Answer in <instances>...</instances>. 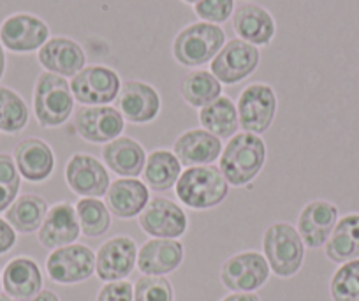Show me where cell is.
<instances>
[{
  "instance_id": "836d02e7",
  "label": "cell",
  "mask_w": 359,
  "mask_h": 301,
  "mask_svg": "<svg viewBox=\"0 0 359 301\" xmlns=\"http://www.w3.org/2000/svg\"><path fill=\"white\" fill-rule=\"evenodd\" d=\"M333 301H359V259L344 262L330 283Z\"/></svg>"
},
{
  "instance_id": "4fadbf2b",
  "label": "cell",
  "mask_w": 359,
  "mask_h": 301,
  "mask_svg": "<svg viewBox=\"0 0 359 301\" xmlns=\"http://www.w3.org/2000/svg\"><path fill=\"white\" fill-rule=\"evenodd\" d=\"M140 226L150 236L175 240L187 231V215L175 201L154 197L140 213Z\"/></svg>"
},
{
  "instance_id": "30bf717a",
  "label": "cell",
  "mask_w": 359,
  "mask_h": 301,
  "mask_svg": "<svg viewBox=\"0 0 359 301\" xmlns=\"http://www.w3.org/2000/svg\"><path fill=\"white\" fill-rule=\"evenodd\" d=\"M50 39V29L37 16L16 13L8 16L0 25V43L15 53H30L41 50Z\"/></svg>"
},
{
  "instance_id": "603a6c76",
  "label": "cell",
  "mask_w": 359,
  "mask_h": 301,
  "mask_svg": "<svg viewBox=\"0 0 359 301\" xmlns=\"http://www.w3.org/2000/svg\"><path fill=\"white\" fill-rule=\"evenodd\" d=\"M233 30L245 43L254 46H266L273 41L277 25L273 16L264 8L255 4H243L233 13Z\"/></svg>"
},
{
  "instance_id": "83f0119b",
  "label": "cell",
  "mask_w": 359,
  "mask_h": 301,
  "mask_svg": "<svg viewBox=\"0 0 359 301\" xmlns=\"http://www.w3.org/2000/svg\"><path fill=\"white\" fill-rule=\"evenodd\" d=\"M199 122L205 127V131L212 133L219 140L233 138L240 129L236 105L227 95H220L219 99L201 108Z\"/></svg>"
},
{
  "instance_id": "f6af8a7d",
  "label": "cell",
  "mask_w": 359,
  "mask_h": 301,
  "mask_svg": "<svg viewBox=\"0 0 359 301\" xmlns=\"http://www.w3.org/2000/svg\"><path fill=\"white\" fill-rule=\"evenodd\" d=\"M0 287H2V279H0Z\"/></svg>"
},
{
  "instance_id": "f35d334b",
  "label": "cell",
  "mask_w": 359,
  "mask_h": 301,
  "mask_svg": "<svg viewBox=\"0 0 359 301\" xmlns=\"http://www.w3.org/2000/svg\"><path fill=\"white\" fill-rule=\"evenodd\" d=\"M16 243V231L8 220L0 219V255L11 250Z\"/></svg>"
},
{
  "instance_id": "2e32d148",
  "label": "cell",
  "mask_w": 359,
  "mask_h": 301,
  "mask_svg": "<svg viewBox=\"0 0 359 301\" xmlns=\"http://www.w3.org/2000/svg\"><path fill=\"white\" fill-rule=\"evenodd\" d=\"M137 261V248L133 238L115 236L101 245L95 255V272L104 282L123 280L133 273Z\"/></svg>"
},
{
  "instance_id": "3957f363",
  "label": "cell",
  "mask_w": 359,
  "mask_h": 301,
  "mask_svg": "<svg viewBox=\"0 0 359 301\" xmlns=\"http://www.w3.org/2000/svg\"><path fill=\"white\" fill-rule=\"evenodd\" d=\"M226 44V32L219 25L206 22L191 23L176 34L172 57L185 67H199L217 57Z\"/></svg>"
},
{
  "instance_id": "ffe728a7",
  "label": "cell",
  "mask_w": 359,
  "mask_h": 301,
  "mask_svg": "<svg viewBox=\"0 0 359 301\" xmlns=\"http://www.w3.org/2000/svg\"><path fill=\"white\" fill-rule=\"evenodd\" d=\"M39 64L58 76H76L86 64L85 50L69 37H51L39 50Z\"/></svg>"
},
{
  "instance_id": "9c48e42d",
  "label": "cell",
  "mask_w": 359,
  "mask_h": 301,
  "mask_svg": "<svg viewBox=\"0 0 359 301\" xmlns=\"http://www.w3.org/2000/svg\"><path fill=\"white\" fill-rule=\"evenodd\" d=\"M46 269L50 279L57 283L85 282L95 272V254L86 245H65L51 252Z\"/></svg>"
},
{
  "instance_id": "ba28073f",
  "label": "cell",
  "mask_w": 359,
  "mask_h": 301,
  "mask_svg": "<svg viewBox=\"0 0 359 301\" xmlns=\"http://www.w3.org/2000/svg\"><path fill=\"white\" fill-rule=\"evenodd\" d=\"M259 58H261V53L257 46L241 39H231L217 53L210 69L220 83L236 85L247 79L257 69Z\"/></svg>"
},
{
  "instance_id": "ab89813d",
  "label": "cell",
  "mask_w": 359,
  "mask_h": 301,
  "mask_svg": "<svg viewBox=\"0 0 359 301\" xmlns=\"http://www.w3.org/2000/svg\"><path fill=\"white\" fill-rule=\"evenodd\" d=\"M222 301H261L257 294L254 293H234L229 294L227 297H224Z\"/></svg>"
},
{
  "instance_id": "7bdbcfd3",
  "label": "cell",
  "mask_w": 359,
  "mask_h": 301,
  "mask_svg": "<svg viewBox=\"0 0 359 301\" xmlns=\"http://www.w3.org/2000/svg\"><path fill=\"white\" fill-rule=\"evenodd\" d=\"M0 301H18V300H15V297H11L8 294V296H0Z\"/></svg>"
},
{
  "instance_id": "e0dca14e",
  "label": "cell",
  "mask_w": 359,
  "mask_h": 301,
  "mask_svg": "<svg viewBox=\"0 0 359 301\" xmlns=\"http://www.w3.org/2000/svg\"><path fill=\"white\" fill-rule=\"evenodd\" d=\"M338 222V208L324 199H316L303 206L298 217V233L303 243L310 248L326 245Z\"/></svg>"
},
{
  "instance_id": "484cf974",
  "label": "cell",
  "mask_w": 359,
  "mask_h": 301,
  "mask_svg": "<svg viewBox=\"0 0 359 301\" xmlns=\"http://www.w3.org/2000/svg\"><path fill=\"white\" fill-rule=\"evenodd\" d=\"M6 293L18 301L32 300L41 293L43 275L36 261L29 257H16L8 262L2 275Z\"/></svg>"
},
{
  "instance_id": "44dd1931",
  "label": "cell",
  "mask_w": 359,
  "mask_h": 301,
  "mask_svg": "<svg viewBox=\"0 0 359 301\" xmlns=\"http://www.w3.org/2000/svg\"><path fill=\"white\" fill-rule=\"evenodd\" d=\"M79 227L76 208L71 203H57L48 210L39 227V241L46 248H60L78 240Z\"/></svg>"
},
{
  "instance_id": "5b68a950",
  "label": "cell",
  "mask_w": 359,
  "mask_h": 301,
  "mask_svg": "<svg viewBox=\"0 0 359 301\" xmlns=\"http://www.w3.org/2000/svg\"><path fill=\"white\" fill-rule=\"evenodd\" d=\"M264 257L269 269L275 275L287 276L296 275L303 265L305 257V243L299 236L298 229L287 222H275L266 229L262 238Z\"/></svg>"
},
{
  "instance_id": "1f68e13d",
  "label": "cell",
  "mask_w": 359,
  "mask_h": 301,
  "mask_svg": "<svg viewBox=\"0 0 359 301\" xmlns=\"http://www.w3.org/2000/svg\"><path fill=\"white\" fill-rule=\"evenodd\" d=\"M76 215L85 236H102L111 226V212L97 197H83L76 203Z\"/></svg>"
},
{
  "instance_id": "74e56055",
  "label": "cell",
  "mask_w": 359,
  "mask_h": 301,
  "mask_svg": "<svg viewBox=\"0 0 359 301\" xmlns=\"http://www.w3.org/2000/svg\"><path fill=\"white\" fill-rule=\"evenodd\" d=\"M95 301H134V287L126 280L108 282L97 294Z\"/></svg>"
},
{
  "instance_id": "ac0fdd59",
  "label": "cell",
  "mask_w": 359,
  "mask_h": 301,
  "mask_svg": "<svg viewBox=\"0 0 359 301\" xmlns=\"http://www.w3.org/2000/svg\"><path fill=\"white\" fill-rule=\"evenodd\" d=\"M13 159L20 175L34 183L48 180L55 169L53 150L41 138H27L20 141L13 152Z\"/></svg>"
},
{
  "instance_id": "d590c367",
  "label": "cell",
  "mask_w": 359,
  "mask_h": 301,
  "mask_svg": "<svg viewBox=\"0 0 359 301\" xmlns=\"http://www.w3.org/2000/svg\"><path fill=\"white\" fill-rule=\"evenodd\" d=\"M175 293L165 276L147 275L137 279L134 286V301H172Z\"/></svg>"
},
{
  "instance_id": "8fae6325",
  "label": "cell",
  "mask_w": 359,
  "mask_h": 301,
  "mask_svg": "<svg viewBox=\"0 0 359 301\" xmlns=\"http://www.w3.org/2000/svg\"><path fill=\"white\" fill-rule=\"evenodd\" d=\"M269 265L259 252H241L227 259L220 269V280L234 293H252L268 282Z\"/></svg>"
},
{
  "instance_id": "60d3db41",
  "label": "cell",
  "mask_w": 359,
  "mask_h": 301,
  "mask_svg": "<svg viewBox=\"0 0 359 301\" xmlns=\"http://www.w3.org/2000/svg\"><path fill=\"white\" fill-rule=\"evenodd\" d=\"M29 301H60V300H58L57 294L51 293V290H41L39 294H36V296Z\"/></svg>"
},
{
  "instance_id": "7c38bea8",
  "label": "cell",
  "mask_w": 359,
  "mask_h": 301,
  "mask_svg": "<svg viewBox=\"0 0 359 301\" xmlns=\"http://www.w3.org/2000/svg\"><path fill=\"white\" fill-rule=\"evenodd\" d=\"M76 133L88 143H109L122 136L126 120L113 106H83L74 116Z\"/></svg>"
},
{
  "instance_id": "d6a6232c",
  "label": "cell",
  "mask_w": 359,
  "mask_h": 301,
  "mask_svg": "<svg viewBox=\"0 0 359 301\" xmlns=\"http://www.w3.org/2000/svg\"><path fill=\"white\" fill-rule=\"evenodd\" d=\"M29 106L20 93L8 86H0V131L18 134L29 123Z\"/></svg>"
},
{
  "instance_id": "d6986e66",
  "label": "cell",
  "mask_w": 359,
  "mask_h": 301,
  "mask_svg": "<svg viewBox=\"0 0 359 301\" xmlns=\"http://www.w3.org/2000/svg\"><path fill=\"white\" fill-rule=\"evenodd\" d=\"M172 154L185 168L210 166L222 154V141L205 129H191L175 141Z\"/></svg>"
},
{
  "instance_id": "b9f144b4",
  "label": "cell",
  "mask_w": 359,
  "mask_h": 301,
  "mask_svg": "<svg viewBox=\"0 0 359 301\" xmlns=\"http://www.w3.org/2000/svg\"><path fill=\"white\" fill-rule=\"evenodd\" d=\"M4 71H6V53H4V46H2V43H0V79H2V76H4Z\"/></svg>"
},
{
  "instance_id": "ee69618b",
  "label": "cell",
  "mask_w": 359,
  "mask_h": 301,
  "mask_svg": "<svg viewBox=\"0 0 359 301\" xmlns=\"http://www.w3.org/2000/svg\"><path fill=\"white\" fill-rule=\"evenodd\" d=\"M184 2H187V4L196 6V4H198V2H201V0H184Z\"/></svg>"
},
{
  "instance_id": "4dcf8cb0",
  "label": "cell",
  "mask_w": 359,
  "mask_h": 301,
  "mask_svg": "<svg viewBox=\"0 0 359 301\" xmlns=\"http://www.w3.org/2000/svg\"><path fill=\"white\" fill-rule=\"evenodd\" d=\"M180 93L192 108H205L222 95V83L208 71H192L182 79Z\"/></svg>"
},
{
  "instance_id": "d4e9b609",
  "label": "cell",
  "mask_w": 359,
  "mask_h": 301,
  "mask_svg": "<svg viewBox=\"0 0 359 301\" xmlns=\"http://www.w3.org/2000/svg\"><path fill=\"white\" fill-rule=\"evenodd\" d=\"M102 159H104L106 166L122 178H136L143 173L147 154L136 140L120 136L104 145Z\"/></svg>"
},
{
  "instance_id": "7402d4cb",
  "label": "cell",
  "mask_w": 359,
  "mask_h": 301,
  "mask_svg": "<svg viewBox=\"0 0 359 301\" xmlns=\"http://www.w3.org/2000/svg\"><path fill=\"white\" fill-rule=\"evenodd\" d=\"M150 201L147 183L137 178H118L109 183L106 192V206L118 219H134Z\"/></svg>"
},
{
  "instance_id": "cb8c5ba5",
  "label": "cell",
  "mask_w": 359,
  "mask_h": 301,
  "mask_svg": "<svg viewBox=\"0 0 359 301\" xmlns=\"http://www.w3.org/2000/svg\"><path fill=\"white\" fill-rule=\"evenodd\" d=\"M182 261H184V245L178 240L157 238L147 241L137 252V268L144 275H168L175 272Z\"/></svg>"
},
{
  "instance_id": "6da1fadb",
  "label": "cell",
  "mask_w": 359,
  "mask_h": 301,
  "mask_svg": "<svg viewBox=\"0 0 359 301\" xmlns=\"http://www.w3.org/2000/svg\"><path fill=\"white\" fill-rule=\"evenodd\" d=\"M266 145L257 134L236 133L220 154V171L229 185L245 187L261 173Z\"/></svg>"
},
{
  "instance_id": "9a60e30c",
  "label": "cell",
  "mask_w": 359,
  "mask_h": 301,
  "mask_svg": "<svg viewBox=\"0 0 359 301\" xmlns=\"http://www.w3.org/2000/svg\"><path fill=\"white\" fill-rule=\"evenodd\" d=\"M116 109L130 123H148L161 112V95L151 85L137 79L126 81L116 97Z\"/></svg>"
},
{
  "instance_id": "277c9868",
  "label": "cell",
  "mask_w": 359,
  "mask_h": 301,
  "mask_svg": "<svg viewBox=\"0 0 359 301\" xmlns=\"http://www.w3.org/2000/svg\"><path fill=\"white\" fill-rule=\"evenodd\" d=\"M74 109L71 83L64 76L43 72L34 86V113L43 127H60Z\"/></svg>"
},
{
  "instance_id": "5bb4252c",
  "label": "cell",
  "mask_w": 359,
  "mask_h": 301,
  "mask_svg": "<svg viewBox=\"0 0 359 301\" xmlns=\"http://www.w3.org/2000/svg\"><path fill=\"white\" fill-rule=\"evenodd\" d=\"M65 180L81 197H102L109 189V173L101 161L88 154H74L65 166Z\"/></svg>"
},
{
  "instance_id": "7a4b0ae2",
  "label": "cell",
  "mask_w": 359,
  "mask_h": 301,
  "mask_svg": "<svg viewBox=\"0 0 359 301\" xmlns=\"http://www.w3.org/2000/svg\"><path fill=\"white\" fill-rule=\"evenodd\" d=\"M176 196L185 206L194 210L215 208L229 194V183L224 178L222 171L210 166L187 168L180 175L175 185Z\"/></svg>"
},
{
  "instance_id": "8992f818",
  "label": "cell",
  "mask_w": 359,
  "mask_h": 301,
  "mask_svg": "<svg viewBox=\"0 0 359 301\" xmlns=\"http://www.w3.org/2000/svg\"><path fill=\"white\" fill-rule=\"evenodd\" d=\"M238 122L243 133L261 134L271 127L277 113V95L266 83H252L238 97Z\"/></svg>"
},
{
  "instance_id": "8d00e7d4",
  "label": "cell",
  "mask_w": 359,
  "mask_h": 301,
  "mask_svg": "<svg viewBox=\"0 0 359 301\" xmlns=\"http://www.w3.org/2000/svg\"><path fill=\"white\" fill-rule=\"evenodd\" d=\"M194 11L203 22L219 25L233 16L234 0H201L194 6Z\"/></svg>"
},
{
  "instance_id": "4316f807",
  "label": "cell",
  "mask_w": 359,
  "mask_h": 301,
  "mask_svg": "<svg viewBox=\"0 0 359 301\" xmlns=\"http://www.w3.org/2000/svg\"><path fill=\"white\" fill-rule=\"evenodd\" d=\"M326 255L333 262L359 259V213L341 217L326 241Z\"/></svg>"
},
{
  "instance_id": "52a82bcc",
  "label": "cell",
  "mask_w": 359,
  "mask_h": 301,
  "mask_svg": "<svg viewBox=\"0 0 359 301\" xmlns=\"http://www.w3.org/2000/svg\"><path fill=\"white\" fill-rule=\"evenodd\" d=\"M122 81L118 72L106 65H88L71 79L74 100L85 106H108L116 100Z\"/></svg>"
},
{
  "instance_id": "f1b7e54d",
  "label": "cell",
  "mask_w": 359,
  "mask_h": 301,
  "mask_svg": "<svg viewBox=\"0 0 359 301\" xmlns=\"http://www.w3.org/2000/svg\"><path fill=\"white\" fill-rule=\"evenodd\" d=\"M48 213V203L37 194H23L6 210V220L18 233L29 234L39 231Z\"/></svg>"
},
{
  "instance_id": "f546056e",
  "label": "cell",
  "mask_w": 359,
  "mask_h": 301,
  "mask_svg": "<svg viewBox=\"0 0 359 301\" xmlns=\"http://www.w3.org/2000/svg\"><path fill=\"white\" fill-rule=\"evenodd\" d=\"M182 175V164L178 157L169 150H154L147 157L143 169V178L151 190H169L176 185Z\"/></svg>"
},
{
  "instance_id": "e575fe53",
  "label": "cell",
  "mask_w": 359,
  "mask_h": 301,
  "mask_svg": "<svg viewBox=\"0 0 359 301\" xmlns=\"http://www.w3.org/2000/svg\"><path fill=\"white\" fill-rule=\"evenodd\" d=\"M22 175L15 164V159L0 154V212H6L18 197Z\"/></svg>"
}]
</instances>
